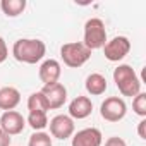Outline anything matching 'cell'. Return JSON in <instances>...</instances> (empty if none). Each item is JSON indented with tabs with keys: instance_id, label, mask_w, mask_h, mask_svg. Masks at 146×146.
Wrapping results in <instances>:
<instances>
[{
	"instance_id": "obj_1",
	"label": "cell",
	"mask_w": 146,
	"mask_h": 146,
	"mask_svg": "<svg viewBox=\"0 0 146 146\" xmlns=\"http://www.w3.org/2000/svg\"><path fill=\"white\" fill-rule=\"evenodd\" d=\"M46 53V45L36 38H21L12 46V55L23 64H38Z\"/></svg>"
},
{
	"instance_id": "obj_2",
	"label": "cell",
	"mask_w": 146,
	"mask_h": 146,
	"mask_svg": "<svg viewBox=\"0 0 146 146\" xmlns=\"http://www.w3.org/2000/svg\"><path fill=\"white\" fill-rule=\"evenodd\" d=\"M113 81L115 86L119 88L122 96H136L137 93H141V81L136 76V72L131 65L122 64L113 70Z\"/></svg>"
},
{
	"instance_id": "obj_3",
	"label": "cell",
	"mask_w": 146,
	"mask_h": 146,
	"mask_svg": "<svg viewBox=\"0 0 146 146\" xmlns=\"http://www.w3.org/2000/svg\"><path fill=\"white\" fill-rule=\"evenodd\" d=\"M60 57L67 67L78 69L91 58V50L84 46L83 41H70L60 46Z\"/></svg>"
},
{
	"instance_id": "obj_4",
	"label": "cell",
	"mask_w": 146,
	"mask_h": 146,
	"mask_svg": "<svg viewBox=\"0 0 146 146\" xmlns=\"http://www.w3.org/2000/svg\"><path fill=\"white\" fill-rule=\"evenodd\" d=\"M84 46H88L91 52L103 48L107 43V29L105 23L98 17H91L84 24Z\"/></svg>"
},
{
	"instance_id": "obj_5",
	"label": "cell",
	"mask_w": 146,
	"mask_h": 146,
	"mask_svg": "<svg viewBox=\"0 0 146 146\" xmlns=\"http://www.w3.org/2000/svg\"><path fill=\"white\" fill-rule=\"evenodd\" d=\"M125 113H127V105L119 96L107 98L100 107V115L107 122H119V120H122L125 117Z\"/></svg>"
},
{
	"instance_id": "obj_6",
	"label": "cell",
	"mask_w": 146,
	"mask_h": 146,
	"mask_svg": "<svg viewBox=\"0 0 146 146\" xmlns=\"http://www.w3.org/2000/svg\"><path fill=\"white\" fill-rule=\"evenodd\" d=\"M131 52V41L125 36H113L110 41L105 43L103 46V53L105 58L110 62H119L122 60L127 53Z\"/></svg>"
},
{
	"instance_id": "obj_7",
	"label": "cell",
	"mask_w": 146,
	"mask_h": 146,
	"mask_svg": "<svg viewBox=\"0 0 146 146\" xmlns=\"http://www.w3.org/2000/svg\"><path fill=\"white\" fill-rule=\"evenodd\" d=\"M48 125H50V134L53 137H57V139H67V137H70L72 134H74V129H76L74 120H72L69 115H64V113L55 115L48 122Z\"/></svg>"
},
{
	"instance_id": "obj_8",
	"label": "cell",
	"mask_w": 146,
	"mask_h": 146,
	"mask_svg": "<svg viewBox=\"0 0 146 146\" xmlns=\"http://www.w3.org/2000/svg\"><path fill=\"white\" fill-rule=\"evenodd\" d=\"M24 127H26V119L16 110L4 112L2 117H0V129H2L5 134H9V136L21 134L24 131Z\"/></svg>"
},
{
	"instance_id": "obj_9",
	"label": "cell",
	"mask_w": 146,
	"mask_h": 146,
	"mask_svg": "<svg viewBox=\"0 0 146 146\" xmlns=\"http://www.w3.org/2000/svg\"><path fill=\"white\" fill-rule=\"evenodd\" d=\"M41 93H43V96H45L50 110L60 108L67 102V88L62 83H55V84H50V86H43Z\"/></svg>"
},
{
	"instance_id": "obj_10",
	"label": "cell",
	"mask_w": 146,
	"mask_h": 146,
	"mask_svg": "<svg viewBox=\"0 0 146 146\" xmlns=\"http://www.w3.org/2000/svg\"><path fill=\"white\" fill-rule=\"evenodd\" d=\"M60 74H62V67H60L58 60H55V58L45 60L38 70V76H40V81L43 83V86H50V84L58 83Z\"/></svg>"
},
{
	"instance_id": "obj_11",
	"label": "cell",
	"mask_w": 146,
	"mask_h": 146,
	"mask_svg": "<svg viewBox=\"0 0 146 146\" xmlns=\"http://www.w3.org/2000/svg\"><path fill=\"white\" fill-rule=\"evenodd\" d=\"M103 136L102 131L96 127H86L81 129L72 137V146H102Z\"/></svg>"
},
{
	"instance_id": "obj_12",
	"label": "cell",
	"mask_w": 146,
	"mask_h": 146,
	"mask_svg": "<svg viewBox=\"0 0 146 146\" xmlns=\"http://www.w3.org/2000/svg\"><path fill=\"white\" fill-rule=\"evenodd\" d=\"M93 112V103L88 96H76L74 100H72L69 103V117L74 120H81V119H86L90 117Z\"/></svg>"
},
{
	"instance_id": "obj_13",
	"label": "cell",
	"mask_w": 146,
	"mask_h": 146,
	"mask_svg": "<svg viewBox=\"0 0 146 146\" xmlns=\"http://www.w3.org/2000/svg\"><path fill=\"white\" fill-rule=\"evenodd\" d=\"M21 103V93L14 86H4L0 88V110H14Z\"/></svg>"
},
{
	"instance_id": "obj_14",
	"label": "cell",
	"mask_w": 146,
	"mask_h": 146,
	"mask_svg": "<svg viewBox=\"0 0 146 146\" xmlns=\"http://www.w3.org/2000/svg\"><path fill=\"white\" fill-rule=\"evenodd\" d=\"M84 86H86V91L90 95L100 96V95H103L107 91V79H105V76L98 74V72H93V74H90L86 78Z\"/></svg>"
},
{
	"instance_id": "obj_15",
	"label": "cell",
	"mask_w": 146,
	"mask_h": 146,
	"mask_svg": "<svg viewBox=\"0 0 146 146\" xmlns=\"http://www.w3.org/2000/svg\"><path fill=\"white\" fill-rule=\"evenodd\" d=\"M0 7L7 17H17L26 9V0H2Z\"/></svg>"
},
{
	"instance_id": "obj_16",
	"label": "cell",
	"mask_w": 146,
	"mask_h": 146,
	"mask_svg": "<svg viewBox=\"0 0 146 146\" xmlns=\"http://www.w3.org/2000/svg\"><path fill=\"white\" fill-rule=\"evenodd\" d=\"M28 110L29 112H46V110H50L41 91H36V93L29 95V98H28Z\"/></svg>"
},
{
	"instance_id": "obj_17",
	"label": "cell",
	"mask_w": 146,
	"mask_h": 146,
	"mask_svg": "<svg viewBox=\"0 0 146 146\" xmlns=\"http://www.w3.org/2000/svg\"><path fill=\"white\" fill-rule=\"evenodd\" d=\"M31 129H35V132L38 131H43L46 125H48V117H46V112H29L28 115V120H26Z\"/></svg>"
},
{
	"instance_id": "obj_18",
	"label": "cell",
	"mask_w": 146,
	"mask_h": 146,
	"mask_svg": "<svg viewBox=\"0 0 146 146\" xmlns=\"http://www.w3.org/2000/svg\"><path fill=\"white\" fill-rule=\"evenodd\" d=\"M28 146H53V143H52L50 134H46L43 131H38V132L31 134Z\"/></svg>"
},
{
	"instance_id": "obj_19",
	"label": "cell",
	"mask_w": 146,
	"mask_h": 146,
	"mask_svg": "<svg viewBox=\"0 0 146 146\" xmlns=\"http://www.w3.org/2000/svg\"><path fill=\"white\" fill-rule=\"evenodd\" d=\"M132 110L139 117H146V93H137L132 100Z\"/></svg>"
},
{
	"instance_id": "obj_20",
	"label": "cell",
	"mask_w": 146,
	"mask_h": 146,
	"mask_svg": "<svg viewBox=\"0 0 146 146\" xmlns=\"http://www.w3.org/2000/svg\"><path fill=\"white\" fill-rule=\"evenodd\" d=\"M7 57H9V48H7V45H5V40L0 36V64L5 62Z\"/></svg>"
},
{
	"instance_id": "obj_21",
	"label": "cell",
	"mask_w": 146,
	"mask_h": 146,
	"mask_svg": "<svg viewBox=\"0 0 146 146\" xmlns=\"http://www.w3.org/2000/svg\"><path fill=\"white\" fill-rule=\"evenodd\" d=\"M105 146H127V144H125V141H124L122 137L113 136V137H108V139L105 141Z\"/></svg>"
},
{
	"instance_id": "obj_22",
	"label": "cell",
	"mask_w": 146,
	"mask_h": 146,
	"mask_svg": "<svg viewBox=\"0 0 146 146\" xmlns=\"http://www.w3.org/2000/svg\"><path fill=\"white\" fill-rule=\"evenodd\" d=\"M137 134L141 139H146V119H143L137 125Z\"/></svg>"
},
{
	"instance_id": "obj_23",
	"label": "cell",
	"mask_w": 146,
	"mask_h": 146,
	"mask_svg": "<svg viewBox=\"0 0 146 146\" xmlns=\"http://www.w3.org/2000/svg\"><path fill=\"white\" fill-rule=\"evenodd\" d=\"M0 146H11V136L0 129Z\"/></svg>"
}]
</instances>
